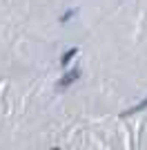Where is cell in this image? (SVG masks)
I'll use <instances>...</instances> for the list:
<instances>
[{
  "instance_id": "6da1fadb",
  "label": "cell",
  "mask_w": 147,
  "mask_h": 150,
  "mask_svg": "<svg viewBox=\"0 0 147 150\" xmlns=\"http://www.w3.org/2000/svg\"><path fill=\"white\" fill-rule=\"evenodd\" d=\"M78 79H80V69L74 67V69H69V72H65V74H62V79L58 81V88L65 90V88H69V85H74Z\"/></svg>"
},
{
  "instance_id": "7a4b0ae2",
  "label": "cell",
  "mask_w": 147,
  "mask_h": 150,
  "mask_svg": "<svg viewBox=\"0 0 147 150\" xmlns=\"http://www.w3.org/2000/svg\"><path fill=\"white\" fill-rule=\"evenodd\" d=\"M78 52H80V47H69V50H67V52H65V54L60 56V67H62V69L67 67L69 63H71V58H76V56H78Z\"/></svg>"
},
{
  "instance_id": "3957f363",
  "label": "cell",
  "mask_w": 147,
  "mask_h": 150,
  "mask_svg": "<svg viewBox=\"0 0 147 150\" xmlns=\"http://www.w3.org/2000/svg\"><path fill=\"white\" fill-rule=\"evenodd\" d=\"M141 110H147V96L138 103V105H134V108H129V110H125L123 112V117H129V114H136V112H141Z\"/></svg>"
},
{
  "instance_id": "277c9868",
  "label": "cell",
  "mask_w": 147,
  "mask_h": 150,
  "mask_svg": "<svg viewBox=\"0 0 147 150\" xmlns=\"http://www.w3.org/2000/svg\"><path fill=\"white\" fill-rule=\"evenodd\" d=\"M76 13H78L76 9H69V11H65V13H62V16H60L58 20H60V23H69V20H71L74 16H76Z\"/></svg>"
}]
</instances>
